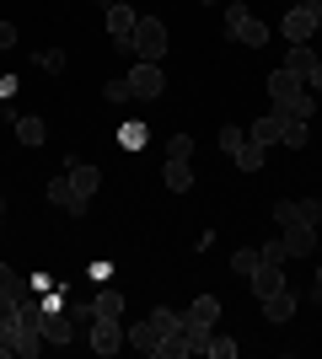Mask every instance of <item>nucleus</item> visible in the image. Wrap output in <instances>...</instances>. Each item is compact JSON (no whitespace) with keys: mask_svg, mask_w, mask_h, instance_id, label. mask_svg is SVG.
I'll return each instance as SVG.
<instances>
[{"mask_svg":"<svg viewBox=\"0 0 322 359\" xmlns=\"http://www.w3.org/2000/svg\"><path fill=\"white\" fill-rule=\"evenodd\" d=\"M269 102H274L279 118H307V123L317 118V97H311L307 81H301V75H290L285 65L269 75Z\"/></svg>","mask_w":322,"mask_h":359,"instance_id":"1","label":"nucleus"},{"mask_svg":"<svg viewBox=\"0 0 322 359\" xmlns=\"http://www.w3.org/2000/svg\"><path fill=\"white\" fill-rule=\"evenodd\" d=\"M123 48H129L135 60H145V65H161V54H167V27H161L156 16H140V22H135V38H129Z\"/></svg>","mask_w":322,"mask_h":359,"instance_id":"2","label":"nucleus"},{"mask_svg":"<svg viewBox=\"0 0 322 359\" xmlns=\"http://www.w3.org/2000/svg\"><path fill=\"white\" fill-rule=\"evenodd\" d=\"M226 32L236 38V43H247V48H263V43H269V22H258V16L247 11V6H236V0L226 6Z\"/></svg>","mask_w":322,"mask_h":359,"instance_id":"3","label":"nucleus"},{"mask_svg":"<svg viewBox=\"0 0 322 359\" xmlns=\"http://www.w3.org/2000/svg\"><path fill=\"white\" fill-rule=\"evenodd\" d=\"M322 27V0H295L290 11H285V38L290 43H311Z\"/></svg>","mask_w":322,"mask_h":359,"instance_id":"4","label":"nucleus"},{"mask_svg":"<svg viewBox=\"0 0 322 359\" xmlns=\"http://www.w3.org/2000/svg\"><path fill=\"white\" fill-rule=\"evenodd\" d=\"M123 81H129V91H135L140 102H156V97L167 91V75H161V65H145V60L129 65V75H123Z\"/></svg>","mask_w":322,"mask_h":359,"instance_id":"5","label":"nucleus"},{"mask_svg":"<svg viewBox=\"0 0 322 359\" xmlns=\"http://www.w3.org/2000/svg\"><path fill=\"white\" fill-rule=\"evenodd\" d=\"M274 220L279 225H290V220L322 225V198H279V204H274Z\"/></svg>","mask_w":322,"mask_h":359,"instance_id":"6","label":"nucleus"},{"mask_svg":"<svg viewBox=\"0 0 322 359\" xmlns=\"http://www.w3.org/2000/svg\"><path fill=\"white\" fill-rule=\"evenodd\" d=\"M43 198H48V204H54V210L76 215V220H81V215H86V210H92L86 198H76V188H70V177H65V172H60V177H54V182H48V188H43Z\"/></svg>","mask_w":322,"mask_h":359,"instance_id":"7","label":"nucleus"},{"mask_svg":"<svg viewBox=\"0 0 322 359\" xmlns=\"http://www.w3.org/2000/svg\"><path fill=\"white\" fill-rule=\"evenodd\" d=\"M247 290H253L258 300L279 295V290H285V263H258V269L247 273Z\"/></svg>","mask_w":322,"mask_h":359,"instance_id":"8","label":"nucleus"},{"mask_svg":"<svg viewBox=\"0 0 322 359\" xmlns=\"http://www.w3.org/2000/svg\"><path fill=\"white\" fill-rule=\"evenodd\" d=\"M279 236H285L290 257H311V252H317V225H301V220H290V225H279Z\"/></svg>","mask_w":322,"mask_h":359,"instance_id":"9","label":"nucleus"},{"mask_svg":"<svg viewBox=\"0 0 322 359\" xmlns=\"http://www.w3.org/2000/svg\"><path fill=\"white\" fill-rule=\"evenodd\" d=\"M135 22L140 16L129 11V0H119V6H107V38H113V43H129V38H135Z\"/></svg>","mask_w":322,"mask_h":359,"instance_id":"10","label":"nucleus"},{"mask_svg":"<svg viewBox=\"0 0 322 359\" xmlns=\"http://www.w3.org/2000/svg\"><path fill=\"white\" fill-rule=\"evenodd\" d=\"M65 177H70L76 198H86V204H92V194L102 188V172H97V166H86V161H70V166H65Z\"/></svg>","mask_w":322,"mask_h":359,"instance_id":"11","label":"nucleus"},{"mask_svg":"<svg viewBox=\"0 0 322 359\" xmlns=\"http://www.w3.org/2000/svg\"><path fill=\"white\" fill-rule=\"evenodd\" d=\"M183 322H188V327L215 332V322H220V300H215V295H199V300H194V306L183 311Z\"/></svg>","mask_w":322,"mask_h":359,"instance_id":"12","label":"nucleus"},{"mask_svg":"<svg viewBox=\"0 0 322 359\" xmlns=\"http://www.w3.org/2000/svg\"><path fill=\"white\" fill-rule=\"evenodd\" d=\"M119 344H123V327H119V322L92 316V348H97V354H119Z\"/></svg>","mask_w":322,"mask_h":359,"instance_id":"13","label":"nucleus"},{"mask_svg":"<svg viewBox=\"0 0 322 359\" xmlns=\"http://www.w3.org/2000/svg\"><path fill=\"white\" fill-rule=\"evenodd\" d=\"M123 344H135L140 354H151V359H156V354H161V332H156V327H151V316H145V322H135V327L123 332Z\"/></svg>","mask_w":322,"mask_h":359,"instance_id":"14","label":"nucleus"},{"mask_svg":"<svg viewBox=\"0 0 322 359\" xmlns=\"http://www.w3.org/2000/svg\"><path fill=\"white\" fill-rule=\"evenodd\" d=\"M317 65H322V60H317V48H311V43H290V54H285V70H290V75H301V81H307Z\"/></svg>","mask_w":322,"mask_h":359,"instance_id":"15","label":"nucleus"},{"mask_svg":"<svg viewBox=\"0 0 322 359\" xmlns=\"http://www.w3.org/2000/svg\"><path fill=\"white\" fill-rule=\"evenodd\" d=\"M161 182H167V194H188V188H194V166H188V161H172V156H167Z\"/></svg>","mask_w":322,"mask_h":359,"instance_id":"16","label":"nucleus"},{"mask_svg":"<svg viewBox=\"0 0 322 359\" xmlns=\"http://www.w3.org/2000/svg\"><path fill=\"white\" fill-rule=\"evenodd\" d=\"M231 161H236V172H263V161H269V150H263L258 140L247 135V140H242V150H236Z\"/></svg>","mask_w":322,"mask_h":359,"instance_id":"17","label":"nucleus"},{"mask_svg":"<svg viewBox=\"0 0 322 359\" xmlns=\"http://www.w3.org/2000/svg\"><path fill=\"white\" fill-rule=\"evenodd\" d=\"M247 135H253V140H258L263 150H269V145H279V135H285V118H279V113H263V118L253 123Z\"/></svg>","mask_w":322,"mask_h":359,"instance_id":"18","label":"nucleus"},{"mask_svg":"<svg viewBox=\"0 0 322 359\" xmlns=\"http://www.w3.org/2000/svg\"><path fill=\"white\" fill-rule=\"evenodd\" d=\"M263 316H269V322H290V316H295V290L285 285L279 295H269V300H263Z\"/></svg>","mask_w":322,"mask_h":359,"instance_id":"19","label":"nucleus"},{"mask_svg":"<svg viewBox=\"0 0 322 359\" xmlns=\"http://www.w3.org/2000/svg\"><path fill=\"white\" fill-rule=\"evenodd\" d=\"M16 140L38 150V145H43V140H48V123H43V118H16Z\"/></svg>","mask_w":322,"mask_h":359,"instance_id":"20","label":"nucleus"},{"mask_svg":"<svg viewBox=\"0 0 322 359\" xmlns=\"http://www.w3.org/2000/svg\"><path fill=\"white\" fill-rule=\"evenodd\" d=\"M145 140H151V123H140V118H129L119 129V145L123 150H145Z\"/></svg>","mask_w":322,"mask_h":359,"instance_id":"21","label":"nucleus"},{"mask_svg":"<svg viewBox=\"0 0 322 359\" xmlns=\"http://www.w3.org/2000/svg\"><path fill=\"white\" fill-rule=\"evenodd\" d=\"M307 140H311L307 118H285V135H279V145H285V150H307Z\"/></svg>","mask_w":322,"mask_h":359,"instance_id":"22","label":"nucleus"},{"mask_svg":"<svg viewBox=\"0 0 322 359\" xmlns=\"http://www.w3.org/2000/svg\"><path fill=\"white\" fill-rule=\"evenodd\" d=\"M92 316H107V322H119V316H123V295H119V290H102V295L92 300Z\"/></svg>","mask_w":322,"mask_h":359,"instance_id":"23","label":"nucleus"},{"mask_svg":"<svg viewBox=\"0 0 322 359\" xmlns=\"http://www.w3.org/2000/svg\"><path fill=\"white\" fill-rule=\"evenodd\" d=\"M0 290H6V295H32V285L11 269V263H0Z\"/></svg>","mask_w":322,"mask_h":359,"instance_id":"24","label":"nucleus"},{"mask_svg":"<svg viewBox=\"0 0 322 359\" xmlns=\"http://www.w3.org/2000/svg\"><path fill=\"white\" fill-rule=\"evenodd\" d=\"M151 327L161 332V338H172V332L183 327V316H177V311H167V306H156V311H151Z\"/></svg>","mask_w":322,"mask_h":359,"instance_id":"25","label":"nucleus"},{"mask_svg":"<svg viewBox=\"0 0 322 359\" xmlns=\"http://www.w3.org/2000/svg\"><path fill=\"white\" fill-rule=\"evenodd\" d=\"M258 263H263V252H253V247H242V252L231 257V273H236V279H247V273L258 269Z\"/></svg>","mask_w":322,"mask_h":359,"instance_id":"26","label":"nucleus"},{"mask_svg":"<svg viewBox=\"0 0 322 359\" xmlns=\"http://www.w3.org/2000/svg\"><path fill=\"white\" fill-rule=\"evenodd\" d=\"M22 300H27V295H6V290H0V322H6V327H16V316H22Z\"/></svg>","mask_w":322,"mask_h":359,"instance_id":"27","label":"nucleus"},{"mask_svg":"<svg viewBox=\"0 0 322 359\" xmlns=\"http://www.w3.org/2000/svg\"><path fill=\"white\" fill-rule=\"evenodd\" d=\"M210 359H236V338H226V332H210Z\"/></svg>","mask_w":322,"mask_h":359,"instance_id":"28","label":"nucleus"},{"mask_svg":"<svg viewBox=\"0 0 322 359\" xmlns=\"http://www.w3.org/2000/svg\"><path fill=\"white\" fill-rule=\"evenodd\" d=\"M102 97H107V102H113V107L135 102V91H129V81H107V86H102Z\"/></svg>","mask_w":322,"mask_h":359,"instance_id":"29","label":"nucleus"},{"mask_svg":"<svg viewBox=\"0 0 322 359\" xmlns=\"http://www.w3.org/2000/svg\"><path fill=\"white\" fill-rule=\"evenodd\" d=\"M215 140H220V150H226V156H236V150H242V129H236V123H226V129H220V135H215Z\"/></svg>","mask_w":322,"mask_h":359,"instance_id":"30","label":"nucleus"},{"mask_svg":"<svg viewBox=\"0 0 322 359\" xmlns=\"http://www.w3.org/2000/svg\"><path fill=\"white\" fill-rule=\"evenodd\" d=\"M263 252V263H290V247H285V236H274L269 247H258Z\"/></svg>","mask_w":322,"mask_h":359,"instance_id":"31","label":"nucleus"},{"mask_svg":"<svg viewBox=\"0 0 322 359\" xmlns=\"http://www.w3.org/2000/svg\"><path fill=\"white\" fill-rule=\"evenodd\" d=\"M167 156H172V161H188V156H194V140H188V135H172L167 140Z\"/></svg>","mask_w":322,"mask_h":359,"instance_id":"32","label":"nucleus"},{"mask_svg":"<svg viewBox=\"0 0 322 359\" xmlns=\"http://www.w3.org/2000/svg\"><path fill=\"white\" fill-rule=\"evenodd\" d=\"M38 65H43L48 75H60V70H65V48H43V54H38Z\"/></svg>","mask_w":322,"mask_h":359,"instance_id":"33","label":"nucleus"},{"mask_svg":"<svg viewBox=\"0 0 322 359\" xmlns=\"http://www.w3.org/2000/svg\"><path fill=\"white\" fill-rule=\"evenodd\" d=\"M0 48H16V27L11 22H0Z\"/></svg>","mask_w":322,"mask_h":359,"instance_id":"34","label":"nucleus"},{"mask_svg":"<svg viewBox=\"0 0 322 359\" xmlns=\"http://www.w3.org/2000/svg\"><path fill=\"white\" fill-rule=\"evenodd\" d=\"M307 91H311V97H317V91H322V65H317V70L307 75Z\"/></svg>","mask_w":322,"mask_h":359,"instance_id":"35","label":"nucleus"},{"mask_svg":"<svg viewBox=\"0 0 322 359\" xmlns=\"http://www.w3.org/2000/svg\"><path fill=\"white\" fill-rule=\"evenodd\" d=\"M11 354V327H6V322H0V359Z\"/></svg>","mask_w":322,"mask_h":359,"instance_id":"36","label":"nucleus"},{"mask_svg":"<svg viewBox=\"0 0 322 359\" xmlns=\"http://www.w3.org/2000/svg\"><path fill=\"white\" fill-rule=\"evenodd\" d=\"M0 215H6V194H0Z\"/></svg>","mask_w":322,"mask_h":359,"instance_id":"37","label":"nucleus"},{"mask_svg":"<svg viewBox=\"0 0 322 359\" xmlns=\"http://www.w3.org/2000/svg\"><path fill=\"white\" fill-rule=\"evenodd\" d=\"M107 6H119V0H107Z\"/></svg>","mask_w":322,"mask_h":359,"instance_id":"38","label":"nucleus"},{"mask_svg":"<svg viewBox=\"0 0 322 359\" xmlns=\"http://www.w3.org/2000/svg\"><path fill=\"white\" fill-rule=\"evenodd\" d=\"M204 6H215V0H204Z\"/></svg>","mask_w":322,"mask_h":359,"instance_id":"39","label":"nucleus"},{"mask_svg":"<svg viewBox=\"0 0 322 359\" xmlns=\"http://www.w3.org/2000/svg\"><path fill=\"white\" fill-rule=\"evenodd\" d=\"M317 300H322V290H317Z\"/></svg>","mask_w":322,"mask_h":359,"instance_id":"40","label":"nucleus"},{"mask_svg":"<svg viewBox=\"0 0 322 359\" xmlns=\"http://www.w3.org/2000/svg\"><path fill=\"white\" fill-rule=\"evenodd\" d=\"M317 32H322V27H317Z\"/></svg>","mask_w":322,"mask_h":359,"instance_id":"41","label":"nucleus"}]
</instances>
